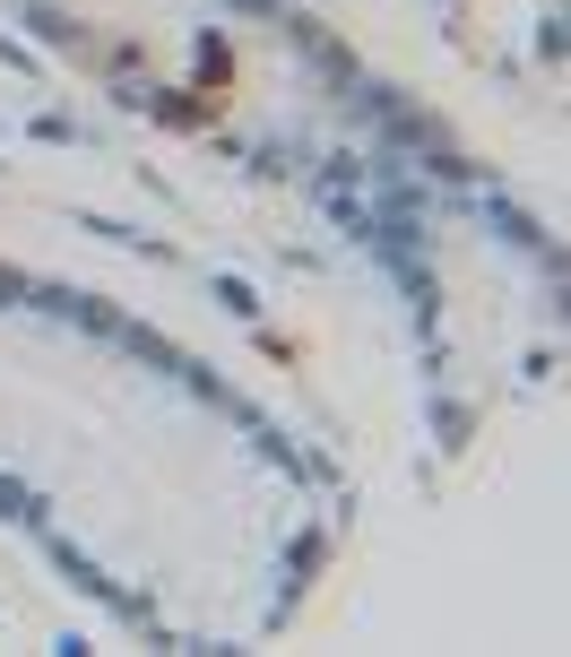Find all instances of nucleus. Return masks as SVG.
<instances>
[{"label":"nucleus","instance_id":"obj_1","mask_svg":"<svg viewBox=\"0 0 571 657\" xmlns=\"http://www.w3.org/2000/svg\"><path fill=\"white\" fill-rule=\"evenodd\" d=\"M217 303H226V312H242V321H251V312H260V303H251V286H242V277H217Z\"/></svg>","mask_w":571,"mask_h":657}]
</instances>
